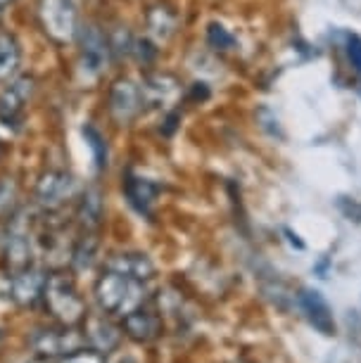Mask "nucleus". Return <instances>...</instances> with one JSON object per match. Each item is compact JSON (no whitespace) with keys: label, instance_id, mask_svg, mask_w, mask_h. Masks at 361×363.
<instances>
[{"label":"nucleus","instance_id":"nucleus-1","mask_svg":"<svg viewBox=\"0 0 361 363\" xmlns=\"http://www.w3.org/2000/svg\"><path fill=\"white\" fill-rule=\"evenodd\" d=\"M95 301L105 313L110 316H128L135 309H140L145 301V287L143 280H135L131 276H124L119 271L107 269L102 276L95 280L93 287Z\"/></svg>","mask_w":361,"mask_h":363},{"label":"nucleus","instance_id":"nucleus-2","mask_svg":"<svg viewBox=\"0 0 361 363\" xmlns=\"http://www.w3.org/2000/svg\"><path fill=\"white\" fill-rule=\"evenodd\" d=\"M45 309L60 325H74L77 328L86 318V301L77 290L72 276L67 273H55L48 276L45 290H43Z\"/></svg>","mask_w":361,"mask_h":363},{"label":"nucleus","instance_id":"nucleus-3","mask_svg":"<svg viewBox=\"0 0 361 363\" xmlns=\"http://www.w3.org/2000/svg\"><path fill=\"white\" fill-rule=\"evenodd\" d=\"M38 19L43 31L57 43H72L79 36L77 0H38Z\"/></svg>","mask_w":361,"mask_h":363},{"label":"nucleus","instance_id":"nucleus-4","mask_svg":"<svg viewBox=\"0 0 361 363\" xmlns=\"http://www.w3.org/2000/svg\"><path fill=\"white\" fill-rule=\"evenodd\" d=\"M79 67L86 77L95 79L107 69L112 60L110 36L98 24H86L79 29Z\"/></svg>","mask_w":361,"mask_h":363},{"label":"nucleus","instance_id":"nucleus-5","mask_svg":"<svg viewBox=\"0 0 361 363\" xmlns=\"http://www.w3.org/2000/svg\"><path fill=\"white\" fill-rule=\"evenodd\" d=\"M74 195H77V178L60 169L45 171L38 178L36 190H33L36 202L48 211H57L60 207H65Z\"/></svg>","mask_w":361,"mask_h":363},{"label":"nucleus","instance_id":"nucleus-6","mask_svg":"<svg viewBox=\"0 0 361 363\" xmlns=\"http://www.w3.org/2000/svg\"><path fill=\"white\" fill-rule=\"evenodd\" d=\"M86 337L74 330V325H62V328H38L33 330L29 345L38 356L50 359V356H67L72 352L81 349V342Z\"/></svg>","mask_w":361,"mask_h":363},{"label":"nucleus","instance_id":"nucleus-7","mask_svg":"<svg viewBox=\"0 0 361 363\" xmlns=\"http://www.w3.org/2000/svg\"><path fill=\"white\" fill-rule=\"evenodd\" d=\"M107 109H110V116L119 126H128L131 121H135L138 114L145 109L143 107L140 86L133 84L131 79H117L110 88V95H107Z\"/></svg>","mask_w":361,"mask_h":363},{"label":"nucleus","instance_id":"nucleus-8","mask_svg":"<svg viewBox=\"0 0 361 363\" xmlns=\"http://www.w3.org/2000/svg\"><path fill=\"white\" fill-rule=\"evenodd\" d=\"M33 91H36V79L33 77L12 79L0 93V124L17 126L22 121L26 105L33 98Z\"/></svg>","mask_w":361,"mask_h":363},{"label":"nucleus","instance_id":"nucleus-9","mask_svg":"<svg viewBox=\"0 0 361 363\" xmlns=\"http://www.w3.org/2000/svg\"><path fill=\"white\" fill-rule=\"evenodd\" d=\"M140 95H143V107L145 109H169L179 100L181 84L172 74L155 72L143 79Z\"/></svg>","mask_w":361,"mask_h":363},{"label":"nucleus","instance_id":"nucleus-10","mask_svg":"<svg viewBox=\"0 0 361 363\" xmlns=\"http://www.w3.org/2000/svg\"><path fill=\"white\" fill-rule=\"evenodd\" d=\"M48 276L38 269H24L17 273H10V283H8V294L17 306H33L38 299H43Z\"/></svg>","mask_w":361,"mask_h":363},{"label":"nucleus","instance_id":"nucleus-11","mask_svg":"<svg viewBox=\"0 0 361 363\" xmlns=\"http://www.w3.org/2000/svg\"><path fill=\"white\" fill-rule=\"evenodd\" d=\"M299 309L304 311L306 320L316 328L321 335H335V318H333V311L328 306V301L323 299V294L318 290H309V287H302L297 294Z\"/></svg>","mask_w":361,"mask_h":363},{"label":"nucleus","instance_id":"nucleus-12","mask_svg":"<svg viewBox=\"0 0 361 363\" xmlns=\"http://www.w3.org/2000/svg\"><path fill=\"white\" fill-rule=\"evenodd\" d=\"M31 259H33V245H31L29 233L15 228L8 235V240H5V247H3L5 269H8L10 273L24 271L31 266Z\"/></svg>","mask_w":361,"mask_h":363},{"label":"nucleus","instance_id":"nucleus-13","mask_svg":"<svg viewBox=\"0 0 361 363\" xmlns=\"http://www.w3.org/2000/svg\"><path fill=\"white\" fill-rule=\"evenodd\" d=\"M162 330V320L155 316V313L140 309H135L133 313L124 316V333L126 337H131L138 345H145V342H152Z\"/></svg>","mask_w":361,"mask_h":363},{"label":"nucleus","instance_id":"nucleus-14","mask_svg":"<svg viewBox=\"0 0 361 363\" xmlns=\"http://www.w3.org/2000/svg\"><path fill=\"white\" fill-rule=\"evenodd\" d=\"M160 186L150 178H143V176H133L128 174L126 181H124V193L131 202L133 209H138L140 214H150V207H152L155 197L160 195Z\"/></svg>","mask_w":361,"mask_h":363},{"label":"nucleus","instance_id":"nucleus-15","mask_svg":"<svg viewBox=\"0 0 361 363\" xmlns=\"http://www.w3.org/2000/svg\"><path fill=\"white\" fill-rule=\"evenodd\" d=\"M107 269L119 271L135 280H143V283L155 276V264L150 262L145 255H138V252H126V255L112 257L110 262H107Z\"/></svg>","mask_w":361,"mask_h":363},{"label":"nucleus","instance_id":"nucleus-16","mask_svg":"<svg viewBox=\"0 0 361 363\" xmlns=\"http://www.w3.org/2000/svg\"><path fill=\"white\" fill-rule=\"evenodd\" d=\"M86 340L91 342L93 349L107 354V352H112V349H117L121 333H119V328L110 323L107 318H91L86 325Z\"/></svg>","mask_w":361,"mask_h":363},{"label":"nucleus","instance_id":"nucleus-17","mask_svg":"<svg viewBox=\"0 0 361 363\" xmlns=\"http://www.w3.org/2000/svg\"><path fill=\"white\" fill-rule=\"evenodd\" d=\"M105 214V204H102V195L98 188H88L79 200L77 218L84 230H98V225Z\"/></svg>","mask_w":361,"mask_h":363},{"label":"nucleus","instance_id":"nucleus-18","mask_svg":"<svg viewBox=\"0 0 361 363\" xmlns=\"http://www.w3.org/2000/svg\"><path fill=\"white\" fill-rule=\"evenodd\" d=\"M22 65V45L15 33L0 31V81H8L19 72Z\"/></svg>","mask_w":361,"mask_h":363},{"label":"nucleus","instance_id":"nucleus-19","mask_svg":"<svg viewBox=\"0 0 361 363\" xmlns=\"http://www.w3.org/2000/svg\"><path fill=\"white\" fill-rule=\"evenodd\" d=\"M98 247H100V240L95 235V230H84L79 235V240L74 242L72 250V266L77 271H88L98 257Z\"/></svg>","mask_w":361,"mask_h":363},{"label":"nucleus","instance_id":"nucleus-20","mask_svg":"<svg viewBox=\"0 0 361 363\" xmlns=\"http://www.w3.org/2000/svg\"><path fill=\"white\" fill-rule=\"evenodd\" d=\"M148 31L157 43H167L176 31V15L165 5H157L148 12Z\"/></svg>","mask_w":361,"mask_h":363},{"label":"nucleus","instance_id":"nucleus-21","mask_svg":"<svg viewBox=\"0 0 361 363\" xmlns=\"http://www.w3.org/2000/svg\"><path fill=\"white\" fill-rule=\"evenodd\" d=\"M81 135H84L86 145L93 155L95 169H105L107 167V143H105V138H102V133L93 124H86L84 128H81Z\"/></svg>","mask_w":361,"mask_h":363},{"label":"nucleus","instance_id":"nucleus-22","mask_svg":"<svg viewBox=\"0 0 361 363\" xmlns=\"http://www.w3.org/2000/svg\"><path fill=\"white\" fill-rule=\"evenodd\" d=\"M17 197H19V186L15 178H10V176L0 178V218L12 214V209H15V204H17Z\"/></svg>","mask_w":361,"mask_h":363},{"label":"nucleus","instance_id":"nucleus-23","mask_svg":"<svg viewBox=\"0 0 361 363\" xmlns=\"http://www.w3.org/2000/svg\"><path fill=\"white\" fill-rule=\"evenodd\" d=\"M207 43L214 48V50H231L235 48V38L223 24H209L207 26Z\"/></svg>","mask_w":361,"mask_h":363},{"label":"nucleus","instance_id":"nucleus-24","mask_svg":"<svg viewBox=\"0 0 361 363\" xmlns=\"http://www.w3.org/2000/svg\"><path fill=\"white\" fill-rule=\"evenodd\" d=\"M133 36L126 26H117V31L110 33V48H112V57H121V55H131L133 50Z\"/></svg>","mask_w":361,"mask_h":363},{"label":"nucleus","instance_id":"nucleus-25","mask_svg":"<svg viewBox=\"0 0 361 363\" xmlns=\"http://www.w3.org/2000/svg\"><path fill=\"white\" fill-rule=\"evenodd\" d=\"M57 363H107L105 354L98 349H77V352L62 356Z\"/></svg>","mask_w":361,"mask_h":363},{"label":"nucleus","instance_id":"nucleus-26","mask_svg":"<svg viewBox=\"0 0 361 363\" xmlns=\"http://www.w3.org/2000/svg\"><path fill=\"white\" fill-rule=\"evenodd\" d=\"M131 52L135 55V57H138V62L148 65V62H152V60H155V55H157V48L150 43L148 38H143V40H133V50Z\"/></svg>","mask_w":361,"mask_h":363},{"label":"nucleus","instance_id":"nucleus-27","mask_svg":"<svg viewBox=\"0 0 361 363\" xmlns=\"http://www.w3.org/2000/svg\"><path fill=\"white\" fill-rule=\"evenodd\" d=\"M347 55H350V62L354 65V69L361 74V36H357V33L347 36Z\"/></svg>","mask_w":361,"mask_h":363},{"label":"nucleus","instance_id":"nucleus-28","mask_svg":"<svg viewBox=\"0 0 361 363\" xmlns=\"http://www.w3.org/2000/svg\"><path fill=\"white\" fill-rule=\"evenodd\" d=\"M343 207V211L350 218H354V221H361V204H357V202H352V204H347V202H343L340 204Z\"/></svg>","mask_w":361,"mask_h":363},{"label":"nucleus","instance_id":"nucleus-29","mask_svg":"<svg viewBox=\"0 0 361 363\" xmlns=\"http://www.w3.org/2000/svg\"><path fill=\"white\" fill-rule=\"evenodd\" d=\"M193 95H195V98H200V100H207V98H209L207 86H204V84H195V88H193Z\"/></svg>","mask_w":361,"mask_h":363},{"label":"nucleus","instance_id":"nucleus-30","mask_svg":"<svg viewBox=\"0 0 361 363\" xmlns=\"http://www.w3.org/2000/svg\"><path fill=\"white\" fill-rule=\"evenodd\" d=\"M15 3H17V0H0V19H3L5 15H8V10H10Z\"/></svg>","mask_w":361,"mask_h":363},{"label":"nucleus","instance_id":"nucleus-31","mask_svg":"<svg viewBox=\"0 0 361 363\" xmlns=\"http://www.w3.org/2000/svg\"><path fill=\"white\" fill-rule=\"evenodd\" d=\"M285 235H288V240H290L292 245H295L297 250H302V247H304V242H302V240H297V235H295L292 230H285Z\"/></svg>","mask_w":361,"mask_h":363},{"label":"nucleus","instance_id":"nucleus-32","mask_svg":"<svg viewBox=\"0 0 361 363\" xmlns=\"http://www.w3.org/2000/svg\"><path fill=\"white\" fill-rule=\"evenodd\" d=\"M29 363H48L43 356H38V359H33V361H29Z\"/></svg>","mask_w":361,"mask_h":363},{"label":"nucleus","instance_id":"nucleus-33","mask_svg":"<svg viewBox=\"0 0 361 363\" xmlns=\"http://www.w3.org/2000/svg\"><path fill=\"white\" fill-rule=\"evenodd\" d=\"M0 340H3V330H0Z\"/></svg>","mask_w":361,"mask_h":363},{"label":"nucleus","instance_id":"nucleus-34","mask_svg":"<svg viewBox=\"0 0 361 363\" xmlns=\"http://www.w3.org/2000/svg\"><path fill=\"white\" fill-rule=\"evenodd\" d=\"M0 150H3V147H0Z\"/></svg>","mask_w":361,"mask_h":363}]
</instances>
